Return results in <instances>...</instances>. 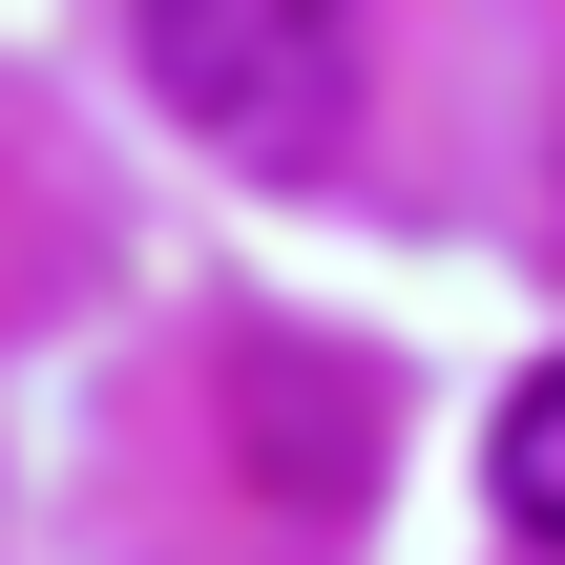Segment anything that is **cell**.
<instances>
[{"label": "cell", "mask_w": 565, "mask_h": 565, "mask_svg": "<svg viewBox=\"0 0 565 565\" xmlns=\"http://www.w3.org/2000/svg\"><path fill=\"white\" fill-rule=\"evenodd\" d=\"M126 42H147L168 126H210L252 168H315L356 126V0H126Z\"/></svg>", "instance_id": "1"}, {"label": "cell", "mask_w": 565, "mask_h": 565, "mask_svg": "<svg viewBox=\"0 0 565 565\" xmlns=\"http://www.w3.org/2000/svg\"><path fill=\"white\" fill-rule=\"evenodd\" d=\"M482 482H503V524H524V545L565 565V356L524 377V398H503V440H482Z\"/></svg>", "instance_id": "2"}]
</instances>
